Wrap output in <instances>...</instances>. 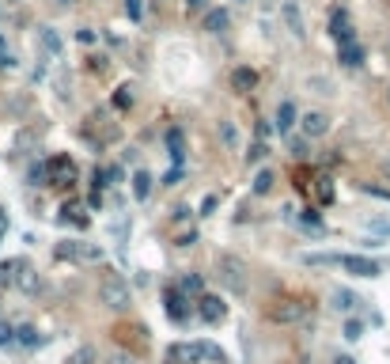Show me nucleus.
Returning a JSON list of instances; mask_svg holds the SVG:
<instances>
[{
	"label": "nucleus",
	"mask_w": 390,
	"mask_h": 364,
	"mask_svg": "<svg viewBox=\"0 0 390 364\" xmlns=\"http://www.w3.org/2000/svg\"><path fill=\"white\" fill-rule=\"evenodd\" d=\"M190 361V364H205V361H224V353L216 349V345L209 342H190V345H178V349H170V361Z\"/></svg>",
	"instance_id": "f257e3e1"
},
{
	"label": "nucleus",
	"mask_w": 390,
	"mask_h": 364,
	"mask_svg": "<svg viewBox=\"0 0 390 364\" xmlns=\"http://www.w3.org/2000/svg\"><path fill=\"white\" fill-rule=\"evenodd\" d=\"M99 300L110 307V311H125L129 307V285L125 281H118V277H107L99 285Z\"/></svg>",
	"instance_id": "f03ea898"
},
{
	"label": "nucleus",
	"mask_w": 390,
	"mask_h": 364,
	"mask_svg": "<svg viewBox=\"0 0 390 364\" xmlns=\"http://www.w3.org/2000/svg\"><path fill=\"white\" fill-rule=\"evenodd\" d=\"M216 270H220L224 285L231 288V293H242V273H247V266H242L239 254H220L216 258Z\"/></svg>",
	"instance_id": "7ed1b4c3"
},
{
	"label": "nucleus",
	"mask_w": 390,
	"mask_h": 364,
	"mask_svg": "<svg viewBox=\"0 0 390 364\" xmlns=\"http://www.w3.org/2000/svg\"><path fill=\"white\" fill-rule=\"evenodd\" d=\"M341 270L353 273V277H379V262L375 258H364V254H341Z\"/></svg>",
	"instance_id": "20e7f679"
},
{
	"label": "nucleus",
	"mask_w": 390,
	"mask_h": 364,
	"mask_svg": "<svg viewBox=\"0 0 390 364\" xmlns=\"http://www.w3.org/2000/svg\"><path fill=\"white\" fill-rule=\"evenodd\" d=\"M197 315L205 322H220L227 315V304L220 300V296H201V300H197Z\"/></svg>",
	"instance_id": "39448f33"
},
{
	"label": "nucleus",
	"mask_w": 390,
	"mask_h": 364,
	"mask_svg": "<svg viewBox=\"0 0 390 364\" xmlns=\"http://www.w3.org/2000/svg\"><path fill=\"white\" fill-rule=\"evenodd\" d=\"M299 319H307V304L299 300H284L273 307V322H299Z\"/></svg>",
	"instance_id": "423d86ee"
},
{
	"label": "nucleus",
	"mask_w": 390,
	"mask_h": 364,
	"mask_svg": "<svg viewBox=\"0 0 390 364\" xmlns=\"http://www.w3.org/2000/svg\"><path fill=\"white\" fill-rule=\"evenodd\" d=\"M299 125H303V137H322V133L330 129V121H326V114L311 110V114H303V118H299Z\"/></svg>",
	"instance_id": "0eeeda50"
},
{
	"label": "nucleus",
	"mask_w": 390,
	"mask_h": 364,
	"mask_svg": "<svg viewBox=\"0 0 390 364\" xmlns=\"http://www.w3.org/2000/svg\"><path fill=\"white\" fill-rule=\"evenodd\" d=\"M15 342H19L23 349H38V345H42V334H38V327L23 322V327H15Z\"/></svg>",
	"instance_id": "6e6552de"
},
{
	"label": "nucleus",
	"mask_w": 390,
	"mask_h": 364,
	"mask_svg": "<svg viewBox=\"0 0 390 364\" xmlns=\"http://www.w3.org/2000/svg\"><path fill=\"white\" fill-rule=\"evenodd\" d=\"M182 296H186V293H182L178 285H175V288H167V315H170L175 322H186V311H182V304H186V300H182Z\"/></svg>",
	"instance_id": "1a4fd4ad"
},
{
	"label": "nucleus",
	"mask_w": 390,
	"mask_h": 364,
	"mask_svg": "<svg viewBox=\"0 0 390 364\" xmlns=\"http://www.w3.org/2000/svg\"><path fill=\"white\" fill-rule=\"evenodd\" d=\"M50 182H61V179H72L76 175V167H72V159H64V156H57V159H50Z\"/></svg>",
	"instance_id": "9d476101"
},
{
	"label": "nucleus",
	"mask_w": 390,
	"mask_h": 364,
	"mask_svg": "<svg viewBox=\"0 0 390 364\" xmlns=\"http://www.w3.org/2000/svg\"><path fill=\"white\" fill-rule=\"evenodd\" d=\"M227 23H231V15H227L224 8H213V12L205 15V31H209V35H220V31H227Z\"/></svg>",
	"instance_id": "9b49d317"
},
{
	"label": "nucleus",
	"mask_w": 390,
	"mask_h": 364,
	"mask_svg": "<svg viewBox=\"0 0 390 364\" xmlns=\"http://www.w3.org/2000/svg\"><path fill=\"white\" fill-rule=\"evenodd\" d=\"M254 84H258V72L254 69H235L231 72V87H235V92H250Z\"/></svg>",
	"instance_id": "f8f14e48"
},
{
	"label": "nucleus",
	"mask_w": 390,
	"mask_h": 364,
	"mask_svg": "<svg viewBox=\"0 0 390 364\" xmlns=\"http://www.w3.org/2000/svg\"><path fill=\"white\" fill-rule=\"evenodd\" d=\"M133 198L136 201H148L152 198V175L148 171H136L133 175Z\"/></svg>",
	"instance_id": "ddd939ff"
},
{
	"label": "nucleus",
	"mask_w": 390,
	"mask_h": 364,
	"mask_svg": "<svg viewBox=\"0 0 390 364\" xmlns=\"http://www.w3.org/2000/svg\"><path fill=\"white\" fill-rule=\"evenodd\" d=\"M292 125H296V107H292V103L284 99L281 107H277V129H281V133H288Z\"/></svg>",
	"instance_id": "4468645a"
},
{
	"label": "nucleus",
	"mask_w": 390,
	"mask_h": 364,
	"mask_svg": "<svg viewBox=\"0 0 390 364\" xmlns=\"http://www.w3.org/2000/svg\"><path fill=\"white\" fill-rule=\"evenodd\" d=\"M337 58H341V64H345V69H356V64L364 61V50H360L356 42H348V46H341V53H337Z\"/></svg>",
	"instance_id": "2eb2a0df"
},
{
	"label": "nucleus",
	"mask_w": 390,
	"mask_h": 364,
	"mask_svg": "<svg viewBox=\"0 0 390 364\" xmlns=\"http://www.w3.org/2000/svg\"><path fill=\"white\" fill-rule=\"evenodd\" d=\"M167 148H170V159H175L178 167H182V133H178V129H167Z\"/></svg>",
	"instance_id": "dca6fc26"
},
{
	"label": "nucleus",
	"mask_w": 390,
	"mask_h": 364,
	"mask_svg": "<svg viewBox=\"0 0 390 364\" xmlns=\"http://www.w3.org/2000/svg\"><path fill=\"white\" fill-rule=\"evenodd\" d=\"M178 288H182L186 296H205V293H201V288H205V281H201L197 273H186V277L178 281Z\"/></svg>",
	"instance_id": "f3484780"
},
{
	"label": "nucleus",
	"mask_w": 390,
	"mask_h": 364,
	"mask_svg": "<svg viewBox=\"0 0 390 364\" xmlns=\"http://www.w3.org/2000/svg\"><path fill=\"white\" fill-rule=\"evenodd\" d=\"M281 12H284V19H288V31H292V35H303V19H299V8H296V4H284Z\"/></svg>",
	"instance_id": "a211bd4d"
},
{
	"label": "nucleus",
	"mask_w": 390,
	"mask_h": 364,
	"mask_svg": "<svg viewBox=\"0 0 390 364\" xmlns=\"http://www.w3.org/2000/svg\"><path fill=\"white\" fill-rule=\"evenodd\" d=\"M356 304H360V300H356V293H348V288H337V293H334V307H337V311H353Z\"/></svg>",
	"instance_id": "6ab92c4d"
},
{
	"label": "nucleus",
	"mask_w": 390,
	"mask_h": 364,
	"mask_svg": "<svg viewBox=\"0 0 390 364\" xmlns=\"http://www.w3.org/2000/svg\"><path fill=\"white\" fill-rule=\"evenodd\" d=\"M265 156H269V144H265V141H258V144H250V152H247V164H262Z\"/></svg>",
	"instance_id": "aec40b11"
},
{
	"label": "nucleus",
	"mask_w": 390,
	"mask_h": 364,
	"mask_svg": "<svg viewBox=\"0 0 390 364\" xmlns=\"http://www.w3.org/2000/svg\"><path fill=\"white\" fill-rule=\"evenodd\" d=\"M80 258H84V262H103V247H95V243H80Z\"/></svg>",
	"instance_id": "412c9836"
},
{
	"label": "nucleus",
	"mask_w": 390,
	"mask_h": 364,
	"mask_svg": "<svg viewBox=\"0 0 390 364\" xmlns=\"http://www.w3.org/2000/svg\"><path fill=\"white\" fill-rule=\"evenodd\" d=\"M69 364H95V349L91 345H80V349L69 357Z\"/></svg>",
	"instance_id": "4be33fe9"
},
{
	"label": "nucleus",
	"mask_w": 390,
	"mask_h": 364,
	"mask_svg": "<svg viewBox=\"0 0 390 364\" xmlns=\"http://www.w3.org/2000/svg\"><path fill=\"white\" fill-rule=\"evenodd\" d=\"M273 190V171H258L254 175V193H269Z\"/></svg>",
	"instance_id": "5701e85b"
},
{
	"label": "nucleus",
	"mask_w": 390,
	"mask_h": 364,
	"mask_svg": "<svg viewBox=\"0 0 390 364\" xmlns=\"http://www.w3.org/2000/svg\"><path fill=\"white\" fill-rule=\"evenodd\" d=\"M220 141L227 144V148H235V144H239V133H235L231 121H220Z\"/></svg>",
	"instance_id": "b1692460"
},
{
	"label": "nucleus",
	"mask_w": 390,
	"mask_h": 364,
	"mask_svg": "<svg viewBox=\"0 0 390 364\" xmlns=\"http://www.w3.org/2000/svg\"><path fill=\"white\" fill-rule=\"evenodd\" d=\"M345 338H348V342H360V338H364V322L360 319H348L345 322Z\"/></svg>",
	"instance_id": "393cba45"
},
{
	"label": "nucleus",
	"mask_w": 390,
	"mask_h": 364,
	"mask_svg": "<svg viewBox=\"0 0 390 364\" xmlns=\"http://www.w3.org/2000/svg\"><path fill=\"white\" fill-rule=\"evenodd\" d=\"M42 42H46V50H50V53H61V38H57V31L42 27Z\"/></svg>",
	"instance_id": "a878e982"
},
{
	"label": "nucleus",
	"mask_w": 390,
	"mask_h": 364,
	"mask_svg": "<svg viewBox=\"0 0 390 364\" xmlns=\"http://www.w3.org/2000/svg\"><path fill=\"white\" fill-rule=\"evenodd\" d=\"M114 107H118V110H129V107H133V92H129V87H118V95H114Z\"/></svg>",
	"instance_id": "bb28decb"
},
{
	"label": "nucleus",
	"mask_w": 390,
	"mask_h": 364,
	"mask_svg": "<svg viewBox=\"0 0 390 364\" xmlns=\"http://www.w3.org/2000/svg\"><path fill=\"white\" fill-rule=\"evenodd\" d=\"M57 258H69V262H76V258H80V243H61V247H57Z\"/></svg>",
	"instance_id": "cd10ccee"
},
{
	"label": "nucleus",
	"mask_w": 390,
	"mask_h": 364,
	"mask_svg": "<svg viewBox=\"0 0 390 364\" xmlns=\"http://www.w3.org/2000/svg\"><path fill=\"white\" fill-rule=\"evenodd\" d=\"M121 4H125V15H129V19H141V15H144V4H141V0H121Z\"/></svg>",
	"instance_id": "c85d7f7f"
},
{
	"label": "nucleus",
	"mask_w": 390,
	"mask_h": 364,
	"mask_svg": "<svg viewBox=\"0 0 390 364\" xmlns=\"http://www.w3.org/2000/svg\"><path fill=\"white\" fill-rule=\"evenodd\" d=\"M12 342H15V330L0 322V345H4V349H8V345H12Z\"/></svg>",
	"instance_id": "c756f323"
},
{
	"label": "nucleus",
	"mask_w": 390,
	"mask_h": 364,
	"mask_svg": "<svg viewBox=\"0 0 390 364\" xmlns=\"http://www.w3.org/2000/svg\"><path fill=\"white\" fill-rule=\"evenodd\" d=\"M178 179H182V167H170L163 175V186H178Z\"/></svg>",
	"instance_id": "7c9ffc66"
},
{
	"label": "nucleus",
	"mask_w": 390,
	"mask_h": 364,
	"mask_svg": "<svg viewBox=\"0 0 390 364\" xmlns=\"http://www.w3.org/2000/svg\"><path fill=\"white\" fill-rule=\"evenodd\" d=\"M213 209H216V193H209V198L201 201V216H213Z\"/></svg>",
	"instance_id": "2f4dec72"
},
{
	"label": "nucleus",
	"mask_w": 390,
	"mask_h": 364,
	"mask_svg": "<svg viewBox=\"0 0 390 364\" xmlns=\"http://www.w3.org/2000/svg\"><path fill=\"white\" fill-rule=\"evenodd\" d=\"M107 175H110V182H121V179H125V171H121V167H110Z\"/></svg>",
	"instance_id": "473e14b6"
},
{
	"label": "nucleus",
	"mask_w": 390,
	"mask_h": 364,
	"mask_svg": "<svg viewBox=\"0 0 390 364\" xmlns=\"http://www.w3.org/2000/svg\"><path fill=\"white\" fill-rule=\"evenodd\" d=\"M205 8V0H186V12H201Z\"/></svg>",
	"instance_id": "72a5a7b5"
},
{
	"label": "nucleus",
	"mask_w": 390,
	"mask_h": 364,
	"mask_svg": "<svg viewBox=\"0 0 390 364\" xmlns=\"http://www.w3.org/2000/svg\"><path fill=\"white\" fill-rule=\"evenodd\" d=\"M4 236H8V213L0 209V239H4Z\"/></svg>",
	"instance_id": "f704fd0d"
},
{
	"label": "nucleus",
	"mask_w": 390,
	"mask_h": 364,
	"mask_svg": "<svg viewBox=\"0 0 390 364\" xmlns=\"http://www.w3.org/2000/svg\"><path fill=\"white\" fill-rule=\"evenodd\" d=\"M334 364H356V361H353V357H337Z\"/></svg>",
	"instance_id": "c9c22d12"
},
{
	"label": "nucleus",
	"mask_w": 390,
	"mask_h": 364,
	"mask_svg": "<svg viewBox=\"0 0 390 364\" xmlns=\"http://www.w3.org/2000/svg\"><path fill=\"white\" fill-rule=\"evenodd\" d=\"M0 53H8V42H4V35H0Z\"/></svg>",
	"instance_id": "e433bc0d"
},
{
	"label": "nucleus",
	"mask_w": 390,
	"mask_h": 364,
	"mask_svg": "<svg viewBox=\"0 0 390 364\" xmlns=\"http://www.w3.org/2000/svg\"><path fill=\"white\" fill-rule=\"evenodd\" d=\"M383 175H387V179H390V159H387V164H383Z\"/></svg>",
	"instance_id": "4c0bfd02"
},
{
	"label": "nucleus",
	"mask_w": 390,
	"mask_h": 364,
	"mask_svg": "<svg viewBox=\"0 0 390 364\" xmlns=\"http://www.w3.org/2000/svg\"><path fill=\"white\" fill-rule=\"evenodd\" d=\"M57 4H72V0H57Z\"/></svg>",
	"instance_id": "58836bf2"
},
{
	"label": "nucleus",
	"mask_w": 390,
	"mask_h": 364,
	"mask_svg": "<svg viewBox=\"0 0 390 364\" xmlns=\"http://www.w3.org/2000/svg\"><path fill=\"white\" fill-rule=\"evenodd\" d=\"M387 103H390V87H387Z\"/></svg>",
	"instance_id": "ea45409f"
},
{
	"label": "nucleus",
	"mask_w": 390,
	"mask_h": 364,
	"mask_svg": "<svg viewBox=\"0 0 390 364\" xmlns=\"http://www.w3.org/2000/svg\"><path fill=\"white\" fill-rule=\"evenodd\" d=\"M8 4H19V0H8Z\"/></svg>",
	"instance_id": "a19ab883"
},
{
	"label": "nucleus",
	"mask_w": 390,
	"mask_h": 364,
	"mask_svg": "<svg viewBox=\"0 0 390 364\" xmlns=\"http://www.w3.org/2000/svg\"><path fill=\"white\" fill-rule=\"evenodd\" d=\"M242 4H250V0H242Z\"/></svg>",
	"instance_id": "79ce46f5"
}]
</instances>
